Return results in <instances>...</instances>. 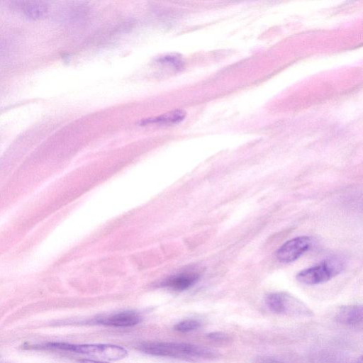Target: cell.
Masks as SVG:
<instances>
[{"label": "cell", "mask_w": 363, "mask_h": 363, "mask_svg": "<svg viewBox=\"0 0 363 363\" xmlns=\"http://www.w3.org/2000/svg\"><path fill=\"white\" fill-rule=\"evenodd\" d=\"M46 347L69 351L108 361L121 360L128 354L125 348L113 344H72L55 342H49Z\"/></svg>", "instance_id": "7a4b0ae2"}, {"label": "cell", "mask_w": 363, "mask_h": 363, "mask_svg": "<svg viewBox=\"0 0 363 363\" xmlns=\"http://www.w3.org/2000/svg\"><path fill=\"white\" fill-rule=\"evenodd\" d=\"M186 116V112L182 110H175L157 117L146 118L140 122L141 125L150 123H176L182 121Z\"/></svg>", "instance_id": "30bf717a"}, {"label": "cell", "mask_w": 363, "mask_h": 363, "mask_svg": "<svg viewBox=\"0 0 363 363\" xmlns=\"http://www.w3.org/2000/svg\"><path fill=\"white\" fill-rule=\"evenodd\" d=\"M258 363H285V362H279V361H276V360H264V361H262V362H258Z\"/></svg>", "instance_id": "9a60e30c"}, {"label": "cell", "mask_w": 363, "mask_h": 363, "mask_svg": "<svg viewBox=\"0 0 363 363\" xmlns=\"http://www.w3.org/2000/svg\"><path fill=\"white\" fill-rule=\"evenodd\" d=\"M201 325L198 320L188 318L177 323L174 326V329L180 333H188L197 330L201 327Z\"/></svg>", "instance_id": "8fae6325"}, {"label": "cell", "mask_w": 363, "mask_h": 363, "mask_svg": "<svg viewBox=\"0 0 363 363\" xmlns=\"http://www.w3.org/2000/svg\"><path fill=\"white\" fill-rule=\"evenodd\" d=\"M267 308L272 313L298 318L313 316V311L301 301L286 292H273L264 298Z\"/></svg>", "instance_id": "3957f363"}, {"label": "cell", "mask_w": 363, "mask_h": 363, "mask_svg": "<svg viewBox=\"0 0 363 363\" xmlns=\"http://www.w3.org/2000/svg\"><path fill=\"white\" fill-rule=\"evenodd\" d=\"M160 62L172 64L174 66H180V60L175 56H165L160 59Z\"/></svg>", "instance_id": "4fadbf2b"}, {"label": "cell", "mask_w": 363, "mask_h": 363, "mask_svg": "<svg viewBox=\"0 0 363 363\" xmlns=\"http://www.w3.org/2000/svg\"><path fill=\"white\" fill-rule=\"evenodd\" d=\"M140 315L133 311H123L111 313L97 318L96 323L101 325L116 327H132L140 323Z\"/></svg>", "instance_id": "52a82bcc"}, {"label": "cell", "mask_w": 363, "mask_h": 363, "mask_svg": "<svg viewBox=\"0 0 363 363\" xmlns=\"http://www.w3.org/2000/svg\"><path fill=\"white\" fill-rule=\"evenodd\" d=\"M13 6L25 17L31 20L43 18L48 13V5L44 1H17L14 3Z\"/></svg>", "instance_id": "9c48e42d"}, {"label": "cell", "mask_w": 363, "mask_h": 363, "mask_svg": "<svg viewBox=\"0 0 363 363\" xmlns=\"http://www.w3.org/2000/svg\"><path fill=\"white\" fill-rule=\"evenodd\" d=\"M207 337L214 341H225L228 339L227 334L223 332H212L208 333Z\"/></svg>", "instance_id": "7c38bea8"}, {"label": "cell", "mask_w": 363, "mask_h": 363, "mask_svg": "<svg viewBox=\"0 0 363 363\" xmlns=\"http://www.w3.org/2000/svg\"><path fill=\"white\" fill-rule=\"evenodd\" d=\"M343 263L337 258L325 259L313 267L305 269L296 275L301 283L315 285L326 282L340 272Z\"/></svg>", "instance_id": "277c9868"}, {"label": "cell", "mask_w": 363, "mask_h": 363, "mask_svg": "<svg viewBox=\"0 0 363 363\" xmlns=\"http://www.w3.org/2000/svg\"><path fill=\"white\" fill-rule=\"evenodd\" d=\"M199 273L194 269H185L171 275L159 284L160 286L174 291H184L194 286L199 279Z\"/></svg>", "instance_id": "8992f818"}, {"label": "cell", "mask_w": 363, "mask_h": 363, "mask_svg": "<svg viewBox=\"0 0 363 363\" xmlns=\"http://www.w3.org/2000/svg\"><path fill=\"white\" fill-rule=\"evenodd\" d=\"M337 323L349 325L357 326L363 320V308L362 305H347L339 308L335 314Z\"/></svg>", "instance_id": "ba28073f"}, {"label": "cell", "mask_w": 363, "mask_h": 363, "mask_svg": "<svg viewBox=\"0 0 363 363\" xmlns=\"http://www.w3.org/2000/svg\"><path fill=\"white\" fill-rule=\"evenodd\" d=\"M80 363H108L101 360L91 359H81L79 360Z\"/></svg>", "instance_id": "5bb4252c"}, {"label": "cell", "mask_w": 363, "mask_h": 363, "mask_svg": "<svg viewBox=\"0 0 363 363\" xmlns=\"http://www.w3.org/2000/svg\"><path fill=\"white\" fill-rule=\"evenodd\" d=\"M311 240L308 236H299L288 240L277 251V259L284 263H289L299 258L311 247Z\"/></svg>", "instance_id": "5b68a950"}, {"label": "cell", "mask_w": 363, "mask_h": 363, "mask_svg": "<svg viewBox=\"0 0 363 363\" xmlns=\"http://www.w3.org/2000/svg\"><path fill=\"white\" fill-rule=\"evenodd\" d=\"M138 349L147 354L174 358L212 359L218 355L207 347L176 342H146L140 344Z\"/></svg>", "instance_id": "6da1fadb"}]
</instances>
